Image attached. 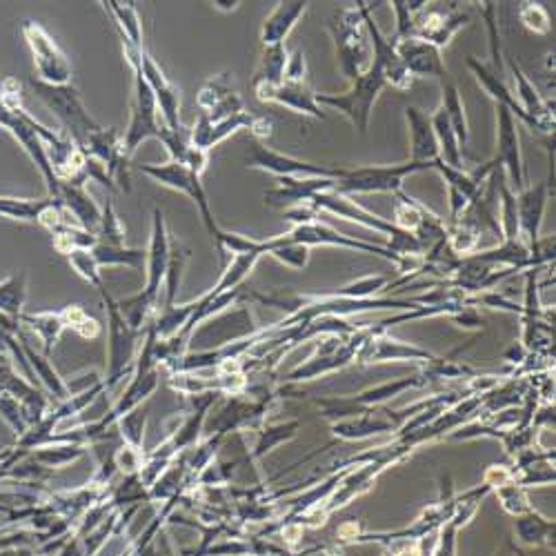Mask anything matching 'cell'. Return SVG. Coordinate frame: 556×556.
<instances>
[{
	"label": "cell",
	"mask_w": 556,
	"mask_h": 556,
	"mask_svg": "<svg viewBox=\"0 0 556 556\" xmlns=\"http://www.w3.org/2000/svg\"><path fill=\"white\" fill-rule=\"evenodd\" d=\"M261 254L274 256L276 261L292 267V270H305L307 263H310V247L290 241L285 234L261 241Z\"/></svg>",
	"instance_id": "obj_25"
},
{
	"label": "cell",
	"mask_w": 556,
	"mask_h": 556,
	"mask_svg": "<svg viewBox=\"0 0 556 556\" xmlns=\"http://www.w3.org/2000/svg\"><path fill=\"white\" fill-rule=\"evenodd\" d=\"M299 430V421H292V423H283V425H274V428H267L265 432H261V439L256 443V452L254 456H263L265 452H270L274 445L283 443L287 439H292V436Z\"/></svg>",
	"instance_id": "obj_41"
},
{
	"label": "cell",
	"mask_w": 556,
	"mask_h": 556,
	"mask_svg": "<svg viewBox=\"0 0 556 556\" xmlns=\"http://www.w3.org/2000/svg\"><path fill=\"white\" fill-rule=\"evenodd\" d=\"M432 170V163H399V165H370L343 170L341 178H334L330 192L343 196L356 194H396L403 190V181L416 172Z\"/></svg>",
	"instance_id": "obj_4"
},
{
	"label": "cell",
	"mask_w": 556,
	"mask_h": 556,
	"mask_svg": "<svg viewBox=\"0 0 556 556\" xmlns=\"http://www.w3.org/2000/svg\"><path fill=\"white\" fill-rule=\"evenodd\" d=\"M212 5H214V9H218V12H234V9L241 3H238V0H234V3H218L216 0V3H212Z\"/></svg>",
	"instance_id": "obj_47"
},
{
	"label": "cell",
	"mask_w": 556,
	"mask_h": 556,
	"mask_svg": "<svg viewBox=\"0 0 556 556\" xmlns=\"http://www.w3.org/2000/svg\"><path fill=\"white\" fill-rule=\"evenodd\" d=\"M52 201V196L43 198V201H34V198H14V196H0V218H9V221L21 223H36L41 218L43 210Z\"/></svg>",
	"instance_id": "obj_27"
},
{
	"label": "cell",
	"mask_w": 556,
	"mask_h": 556,
	"mask_svg": "<svg viewBox=\"0 0 556 556\" xmlns=\"http://www.w3.org/2000/svg\"><path fill=\"white\" fill-rule=\"evenodd\" d=\"M252 121H254V114L245 112V109L243 112H238L230 118H223V121H216V123H212L210 118L201 114L190 129V143H192V147H196V150L210 152L214 145L225 141L227 136L241 132V129H250Z\"/></svg>",
	"instance_id": "obj_19"
},
{
	"label": "cell",
	"mask_w": 556,
	"mask_h": 556,
	"mask_svg": "<svg viewBox=\"0 0 556 556\" xmlns=\"http://www.w3.org/2000/svg\"><path fill=\"white\" fill-rule=\"evenodd\" d=\"M283 81H287V83H307V63H305V54L301 52V49H296V52L290 58H287Z\"/></svg>",
	"instance_id": "obj_42"
},
{
	"label": "cell",
	"mask_w": 556,
	"mask_h": 556,
	"mask_svg": "<svg viewBox=\"0 0 556 556\" xmlns=\"http://www.w3.org/2000/svg\"><path fill=\"white\" fill-rule=\"evenodd\" d=\"M138 172L150 176L152 181L161 183L167 190H174V192H181L187 198H192L194 205L198 207V212H201L203 223L207 227V232H210L212 241H216L218 232H221V227L214 221V214L210 210V198H207L205 187L201 183V176L194 174L187 170L185 165L181 163H165V165H138Z\"/></svg>",
	"instance_id": "obj_5"
},
{
	"label": "cell",
	"mask_w": 556,
	"mask_h": 556,
	"mask_svg": "<svg viewBox=\"0 0 556 556\" xmlns=\"http://www.w3.org/2000/svg\"><path fill=\"white\" fill-rule=\"evenodd\" d=\"M516 534H519L521 543L525 545H541L550 543L554 536V521L545 519L539 512H525L516 516Z\"/></svg>",
	"instance_id": "obj_29"
},
{
	"label": "cell",
	"mask_w": 556,
	"mask_h": 556,
	"mask_svg": "<svg viewBox=\"0 0 556 556\" xmlns=\"http://www.w3.org/2000/svg\"><path fill=\"white\" fill-rule=\"evenodd\" d=\"M468 67L472 69V74L476 76V81H479V85L485 89V92H488V96L492 98V101H496V105H503L505 109H510V114L514 118H519L521 123H525V127H528L530 132L539 134V136H545V138L554 136V127L534 121V118H530L528 114L523 112L521 105L516 103L514 94L510 92L508 85H505L503 78L496 76L488 65H483L481 61H476L474 56H468Z\"/></svg>",
	"instance_id": "obj_14"
},
{
	"label": "cell",
	"mask_w": 556,
	"mask_h": 556,
	"mask_svg": "<svg viewBox=\"0 0 556 556\" xmlns=\"http://www.w3.org/2000/svg\"><path fill=\"white\" fill-rule=\"evenodd\" d=\"M101 210H103V216H101V225H98V232H96V241L103 245L123 247L125 245V227L121 223V216H118V212H116L112 198H107V203L101 207Z\"/></svg>",
	"instance_id": "obj_33"
},
{
	"label": "cell",
	"mask_w": 556,
	"mask_h": 556,
	"mask_svg": "<svg viewBox=\"0 0 556 556\" xmlns=\"http://www.w3.org/2000/svg\"><path fill=\"white\" fill-rule=\"evenodd\" d=\"M470 25V16L456 9L439 5H425L419 14H414V27L410 38H419L423 43H430L436 49L450 45L452 38Z\"/></svg>",
	"instance_id": "obj_12"
},
{
	"label": "cell",
	"mask_w": 556,
	"mask_h": 556,
	"mask_svg": "<svg viewBox=\"0 0 556 556\" xmlns=\"http://www.w3.org/2000/svg\"><path fill=\"white\" fill-rule=\"evenodd\" d=\"M76 332L81 334L83 339H96V336L101 334V325H98L96 319H89V316H87V319L76 327Z\"/></svg>",
	"instance_id": "obj_46"
},
{
	"label": "cell",
	"mask_w": 556,
	"mask_h": 556,
	"mask_svg": "<svg viewBox=\"0 0 556 556\" xmlns=\"http://www.w3.org/2000/svg\"><path fill=\"white\" fill-rule=\"evenodd\" d=\"M170 234H167V223H165V214L158 210H154V218H152V236H150V247H147V283L145 290L138 292V296L145 303H150L152 307H156L158 296H161L163 283H165V274H167V265H170Z\"/></svg>",
	"instance_id": "obj_13"
},
{
	"label": "cell",
	"mask_w": 556,
	"mask_h": 556,
	"mask_svg": "<svg viewBox=\"0 0 556 556\" xmlns=\"http://www.w3.org/2000/svg\"><path fill=\"white\" fill-rule=\"evenodd\" d=\"M494 167L508 174L514 194L525 190V167L521 156V141H519V127L516 118L510 114V109L503 105H496V156L490 161Z\"/></svg>",
	"instance_id": "obj_10"
},
{
	"label": "cell",
	"mask_w": 556,
	"mask_h": 556,
	"mask_svg": "<svg viewBox=\"0 0 556 556\" xmlns=\"http://www.w3.org/2000/svg\"><path fill=\"white\" fill-rule=\"evenodd\" d=\"M156 138L167 147L172 163H183L185 154L190 152V147H192V143H190V129H185V127L170 129V127L161 125V132H158Z\"/></svg>",
	"instance_id": "obj_39"
},
{
	"label": "cell",
	"mask_w": 556,
	"mask_h": 556,
	"mask_svg": "<svg viewBox=\"0 0 556 556\" xmlns=\"http://www.w3.org/2000/svg\"><path fill=\"white\" fill-rule=\"evenodd\" d=\"M361 363H381V361H432L434 356L430 352L421 350L416 345H407L396 339H390L379 327L367 330L365 341L361 345L359 354Z\"/></svg>",
	"instance_id": "obj_16"
},
{
	"label": "cell",
	"mask_w": 556,
	"mask_h": 556,
	"mask_svg": "<svg viewBox=\"0 0 556 556\" xmlns=\"http://www.w3.org/2000/svg\"><path fill=\"white\" fill-rule=\"evenodd\" d=\"M254 94L261 103H278L283 107H290L294 112L319 118L323 121V107L316 103V92L312 89L310 81L307 83H287L283 81L276 87H265V85H254Z\"/></svg>",
	"instance_id": "obj_17"
},
{
	"label": "cell",
	"mask_w": 556,
	"mask_h": 556,
	"mask_svg": "<svg viewBox=\"0 0 556 556\" xmlns=\"http://www.w3.org/2000/svg\"><path fill=\"white\" fill-rule=\"evenodd\" d=\"M25 290H27V274L25 270H18L7 281L0 283V312L18 316L25 303Z\"/></svg>",
	"instance_id": "obj_31"
},
{
	"label": "cell",
	"mask_w": 556,
	"mask_h": 556,
	"mask_svg": "<svg viewBox=\"0 0 556 556\" xmlns=\"http://www.w3.org/2000/svg\"><path fill=\"white\" fill-rule=\"evenodd\" d=\"M496 496H499L503 510L514 514V516H521V514L532 510L530 503H528V494H525L523 485L516 483V479L499 485V488H496Z\"/></svg>",
	"instance_id": "obj_38"
},
{
	"label": "cell",
	"mask_w": 556,
	"mask_h": 556,
	"mask_svg": "<svg viewBox=\"0 0 556 556\" xmlns=\"http://www.w3.org/2000/svg\"><path fill=\"white\" fill-rule=\"evenodd\" d=\"M230 94H234L230 74H218V76L210 78V81L201 87V92H198V96H196V103H198V107H201V114L212 112V109L218 103H223Z\"/></svg>",
	"instance_id": "obj_34"
},
{
	"label": "cell",
	"mask_w": 556,
	"mask_h": 556,
	"mask_svg": "<svg viewBox=\"0 0 556 556\" xmlns=\"http://www.w3.org/2000/svg\"><path fill=\"white\" fill-rule=\"evenodd\" d=\"M407 127H410V161L432 163L439 158V143H436L430 116L419 107L410 105L405 109Z\"/></svg>",
	"instance_id": "obj_22"
},
{
	"label": "cell",
	"mask_w": 556,
	"mask_h": 556,
	"mask_svg": "<svg viewBox=\"0 0 556 556\" xmlns=\"http://www.w3.org/2000/svg\"><path fill=\"white\" fill-rule=\"evenodd\" d=\"M392 43L403 67L412 74V78L434 76L443 81L448 76V69H445L441 58V49H436L430 43H423L419 38H392Z\"/></svg>",
	"instance_id": "obj_18"
},
{
	"label": "cell",
	"mask_w": 556,
	"mask_h": 556,
	"mask_svg": "<svg viewBox=\"0 0 556 556\" xmlns=\"http://www.w3.org/2000/svg\"><path fill=\"white\" fill-rule=\"evenodd\" d=\"M143 425H145V414H127L125 419H123V434H125V439L129 441V445H134V448H138L143 441Z\"/></svg>",
	"instance_id": "obj_43"
},
{
	"label": "cell",
	"mask_w": 556,
	"mask_h": 556,
	"mask_svg": "<svg viewBox=\"0 0 556 556\" xmlns=\"http://www.w3.org/2000/svg\"><path fill=\"white\" fill-rule=\"evenodd\" d=\"M161 118H158L156 98L150 85L145 83L141 69H134V101H132V118L123 134V152L132 161L138 147L150 138H156L161 132Z\"/></svg>",
	"instance_id": "obj_8"
},
{
	"label": "cell",
	"mask_w": 556,
	"mask_h": 556,
	"mask_svg": "<svg viewBox=\"0 0 556 556\" xmlns=\"http://www.w3.org/2000/svg\"><path fill=\"white\" fill-rule=\"evenodd\" d=\"M290 241L307 245L312 250L314 245H332V247H345V250H354V252H363V254H372V256H381L385 261H392L399 272L403 270V261L396 254H392L383 243H370V241H361V238H352L347 234H341L332 230L319 221L314 223H301L294 225L290 232L285 234Z\"/></svg>",
	"instance_id": "obj_11"
},
{
	"label": "cell",
	"mask_w": 556,
	"mask_h": 556,
	"mask_svg": "<svg viewBox=\"0 0 556 556\" xmlns=\"http://www.w3.org/2000/svg\"><path fill=\"white\" fill-rule=\"evenodd\" d=\"M245 163L250 170H261L270 172L278 178H299V181H312V178H341L343 170L341 167H330V165H314L299 161L294 156H285L281 152H274L263 143L254 141L250 150L245 152Z\"/></svg>",
	"instance_id": "obj_7"
},
{
	"label": "cell",
	"mask_w": 556,
	"mask_h": 556,
	"mask_svg": "<svg viewBox=\"0 0 556 556\" xmlns=\"http://www.w3.org/2000/svg\"><path fill=\"white\" fill-rule=\"evenodd\" d=\"M519 18L521 23L530 29L534 34H550L552 23H550V14L548 9L539 3H521L519 7Z\"/></svg>",
	"instance_id": "obj_40"
},
{
	"label": "cell",
	"mask_w": 556,
	"mask_h": 556,
	"mask_svg": "<svg viewBox=\"0 0 556 556\" xmlns=\"http://www.w3.org/2000/svg\"><path fill=\"white\" fill-rule=\"evenodd\" d=\"M394 430H396V425L392 423L390 416H387V419H381V416H372L370 412L332 425V432L339 436V439H345V441L367 439V436H372V434H383V432H394Z\"/></svg>",
	"instance_id": "obj_24"
},
{
	"label": "cell",
	"mask_w": 556,
	"mask_h": 556,
	"mask_svg": "<svg viewBox=\"0 0 556 556\" xmlns=\"http://www.w3.org/2000/svg\"><path fill=\"white\" fill-rule=\"evenodd\" d=\"M116 463L121 465L123 470L134 472L141 468V452H138V448H134V445H127V448H123L116 454Z\"/></svg>",
	"instance_id": "obj_44"
},
{
	"label": "cell",
	"mask_w": 556,
	"mask_h": 556,
	"mask_svg": "<svg viewBox=\"0 0 556 556\" xmlns=\"http://www.w3.org/2000/svg\"><path fill=\"white\" fill-rule=\"evenodd\" d=\"M441 107L445 109V114H448V121L454 129L456 138H459L461 150L465 152V147H468L470 141V129H468V118H465V105H463L461 92L454 85H443Z\"/></svg>",
	"instance_id": "obj_30"
},
{
	"label": "cell",
	"mask_w": 556,
	"mask_h": 556,
	"mask_svg": "<svg viewBox=\"0 0 556 556\" xmlns=\"http://www.w3.org/2000/svg\"><path fill=\"white\" fill-rule=\"evenodd\" d=\"M499 556H512V554H499Z\"/></svg>",
	"instance_id": "obj_48"
},
{
	"label": "cell",
	"mask_w": 556,
	"mask_h": 556,
	"mask_svg": "<svg viewBox=\"0 0 556 556\" xmlns=\"http://www.w3.org/2000/svg\"><path fill=\"white\" fill-rule=\"evenodd\" d=\"M310 3H278L274 12L265 18L261 29L263 47L285 45V38L290 36L294 25L301 21Z\"/></svg>",
	"instance_id": "obj_23"
},
{
	"label": "cell",
	"mask_w": 556,
	"mask_h": 556,
	"mask_svg": "<svg viewBox=\"0 0 556 556\" xmlns=\"http://www.w3.org/2000/svg\"><path fill=\"white\" fill-rule=\"evenodd\" d=\"M356 7H359V12L363 16V25H365L367 38H370V43H372L370 45L372 47V63L381 67L383 78H385V85L387 87H394V89H401V92H405V89H410L412 83H414V78L403 67L401 58H399V54H396V49H394L392 38H387L381 32V27L376 25L370 3H363V0H359V3H356Z\"/></svg>",
	"instance_id": "obj_9"
},
{
	"label": "cell",
	"mask_w": 556,
	"mask_h": 556,
	"mask_svg": "<svg viewBox=\"0 0 556 556\" xmlns=\"http://www.w3.org/2000/svg\"><path fill=\"white\" fill-rule=\"evenodd\" d=\"M287 58H290V54H287L285 45L263 47V58H261V65H258L254 85H265V87L281 85Z\"/></svg>",
	"instance_id": "obj_28"
},
{
	"label": "cell",
	"mask_w": 556,
	"mask_h": 556,
	"mask_svg": "<svg viewBox=\"0 0 556 556\" xmlns=\"http://www.w3.org/2000/svg\"><path fill=\"white\" fill-rule=\"evenodd\" d=\"M101 294L109 314V379L116 381L118 374L125 370V365L132 359L136 330L129 327V323L123 319L121 310H118V303L107 294L105 287Z\"/></svg>",
	"instance_id": "obj_15"
},
{
	"label": "cell",
	"mask_w": 556,
	"mask_h": 556,
	"mask_svg": "<svg viewBox=\"0 0 556 556\" xmlns=\"http://www.w3.org/2000/svg\"><path fill=\"white\" fill-rule=\"evenodd\" d=\"M58 201L63 203L67 214L72 216V221L78 227H83L85 232L96 236L98 225H101L103 210L98 207V203L94 201L92 194L85 192V187L61 183V194H58Z\"/></svg>",
	"instance_id": "obj_21"
},
{
	"label": "cell",
	"mask_w": 556,
	"mask_h": 556,
	"mask_svg": "<svg viewBox=\"0 0 556 556\" xmlns=\"http://www.w3.org/2000/svg\"><path fill=\"white\" fill-rule=\"evenodd\" d=\"M23 34H25V41H27L29 49H32V56H34V65L38 72L36 81H41L45 85H54V87L72 85L74 69H72V65H69L67 56L61 52V47H58L54 38L49 36L47 29L36 21H25Z\"/></svg>",
	"instance_id": "obj_6"
},
{
	"label": "cell",
	"mask_w": 556,
	"mask_h": 556,
	"mask_svg": "<svg viewBox=\"0 0 556 556\" xmlns=\"http://www.w3.org/2000/svg\"><path fill=\"white\" fill-rule=\"evenodd\" d=\"M385 78L379 65L370 63V67L365 69L361 76H356L352 85L345 89L341 94H316V103L321 107H332L339 109V112L350 121L361 134L367 132L372 118V109L376 98L383 92Z\"/></svg>",
	"instance_id": "obj_2"
},
{
	"label": "cell",
	"mask_w": 556,
	"mask_h": 556,
	"mask_svg": "<svg viewBox=\"0 0 556 556\" xmlns=\"http://www.w3.org/2000/svg\"><path fill=\"white\" fill-rule=\"evenodd\" d=\"M23 321L29 323L34 327V330L41 334V339L45 341L47 350L52 347V343L58 341V336L65 330V323H63V316L61 312L54 314V312H41V314H32V316H23Z\"/></svg>",
	"instance_id": "obj_37"
},
{
	"label": "cell",
	"mask_w": 556,
	"mask_h": 556,
	"mask_svg": "<svg viewBox=\"0 0 556 556\" xmlns=\"http://www.w3.org/2000/svg\"><path fill=\"white\" fill-rule=\"evenodd\" d=\"M67 261L72 265V270L87 281L92 287H96L98 292L103 290L105 283H103V274H101V267H98L96 258L92 256V250H74L67 254Z\"/></svg>",
	"instance_id": "obj_35"
},
{
	"label": "cell",
	"mask_w": 556,
	"mask_h": 556,
	"mask_svg": "<svg viewBox=\"0 0 556 556\" xmlns=\"http://www.w3.org/2000/svg\"><path fill=\"white\" fill-rule=\"evenodd\" d=\"M508 67L516 87V94H514L516 103H519L523 112L530 118H534V121L554 127V101H545V98L536 92V87L532 85L528 74L523 72L514 58H508Z\"/></svg>",
	"instance_id": "obj_20"
},
{
	"label": "cell",
	"mask_w": 556,
	"mask_h": 556,
	"mask_svg": "<svg viewBox=\"0 0 556 556\" xmlns=\"http://www.w3.org/2000/svg\"><path fill=\"white\" fill-rule=\"evenodd\" d=\"M327 29H330L334 38L341 74L352 83L354 78L361 76L372 63L370 38H367L359 7L354 5L341 9V12L327 23Z\"/></svg>",
	"instance_id": "obj_1"
},
{
	"label": "cell",
	"mask_w": 556,
	"mask_h": 556,
	"mask_svg": "<svg viewBox=\"0 0 556 556\" xmlns=\"http://www.w3.org/2000/svg\"><path fill=\"white\" fill-rule=\"evenodd\" d=\"M29 87L34 89V94L41 98V103L47 109H52V114L58 118V121H61V125L65 129V136L69 138V141H74L78 147H81V150L85 147L87 138L101 129V125H98L94 118L89 116L74 85L54 87V85H45L41 81H36V78H32V81H29Z\"/></svg>",
	"instance_id": "obj_3"
},
{
	"label": "cell",
	"mask_w": 556,
	"mask_h": 556,
	"mask_svg": "<svg viewBox=\"0 0 556 556\" xmlns=\"http://www.w3.org/2000/svg\"><path fill=\"white\" fill-rule=\"evenodd\" d=\"M252 134L258 138V141H263V138H270L274 132V121L270 116H256L254 114V121L250 125Z\"/></svg>",
	"instance_id": "obj_45"
},
{
	"label": "cell",
	"mask_w": 556,
	"mask_h": 556,
	"mask_svg": "<svg viewBox=\"0 0 556 556\" xmlns=\"http://www.w3.org/2000/svg\"><path fill=\"white\" fill-rule=\"evenodd\" d=\"M92 256L96 258L98 267H116V265H125V267H134V270H145L147 265V250H141V247H114V245H103L96 243L92 247Z\"/></svg>",
	"instance_id": "obj_26"
},
{
	"label": "cell",
	"mask_w": 556,
	"mask_h": 556,
	"mask_svg": "<svg viewBox=\"0 0 556 556\" xmlns=\"http://www.w3.org/2000/svg\"><path fill=\"white\" fill-rule=\"evenodd\" d=\"M185 263H187V250H183V247L178 245V243H172L170 265H167V274H165V283H163L165 307H172L174 305L178 285H181V274H183Z\"/></svg>",
	"instance_id": "obj_36"
},
{
	"label": "cell",
	"mask_w": 556,
	"mask_h": 556,
	"mask_svg": "<svg viewBox=\"0 0 556 556\" xmlns=\"http://www.w3.org/2000/svg\"><path fill=\"white\" fill-rule=\"evenodd\" d=\"M52 243L61 254H69L74 250H92V247L98 243L94 234L85 232L83 227L78 225H63L58 227L56 232H52Z\"/></svg>",
	"instance_id": "obj_32"
}]
</instances>
